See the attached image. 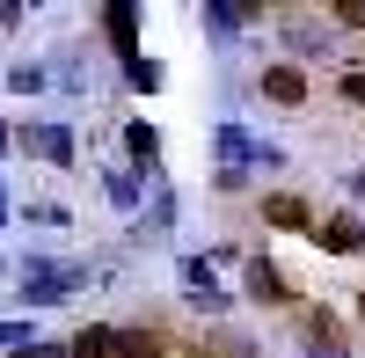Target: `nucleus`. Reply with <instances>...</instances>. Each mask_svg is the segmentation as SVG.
I'll return each mask as SVG.
<instances>
[{"label":"nucleus","mask_w":365,"mask_h":358,"mask_svg":"<svg viewBox=\"0 0 365 358\" xmlns=\"http://www.w3.org/2000/svg\"><path fill=\"white\" fill-rule=\"evenodd\" d=\"M96 278V263H51V256H29L22 271H15V300L22 307H58L73 285Z\"/></svg>","instance_id":"f257e3e1"},{"label":"nucleus","mask_w":365,"mask_h":358,"mask_svg":"<svg viewBox=\"0 0 365 358\" xmlns=\"http://www.w3.org/2000/svg\"><path fill=\"white\" fill-rule=\"evenodd\" d=\"M182 300L205 307V314H227L234 307V292L220 285V263H212V256H182Z\"/></svg>","instance_id":"f03ea898"},{"label":"nucleus","mask_w":365,"mask_h":358,"mask_svg":"<svg viewBox=\"0 0 365 358\" xmlns=\"http://www.w3.org/2000/svg\"><path fill=\"white\" fill-rule=\"evenodd\" d=\"M241 292H249L256 307H292V285H285V271L270 256H249L241 263Z\"/></svg>","instance_id":"7ed1b4c3"},{"label":"nucleus","mask_w":365,"mask_h":358,"mask_svg":"<svg viewBox=\"0 0 365 358\" xmlns=\"http://www.w3.org/2000/svg\"><path fill=\"white\" fill-rule=\"evenodd\" d=\"M125 161H132L139 183H161V132L146 125V117H132V125H125Z\"/></svg>","instance_id":"20e7f679"},{"label":"nucleus","mask_w":365,"mask_h":358,"mask_svg":"<svg viewBox=\"0 0 365 358\" xmlns=\"http://www.w3.org/2000/svg\"><path fill=\"white\" fill-rule=\"evenodd\" d=\"M15 146H22V154H37V161H51V168H73V132H66V125H22Z\"/></svg>","instance_id":"39448f33"},{"label":"nucleus","mask_w":365,"mask_h":358,"mask_svg":"<svg viewBox=\"0 0 365 358\" xmlns=\"http://www.w3.org/2000/svg\"><path fill=\"white\" fill-rule=\"evenodd\" d=\"M212 161H220L212 175H249V168H256V132L220 125V132H212Z\"/></svg>","instance_id":"423d86ee"},{"label":"nucleus","mask_w":365,"mask_h":358,"mask_svg":"<svg viewBox=\"0 0 365 358\" xmlns=\"http://www.w3.org/2000/svg\"><path fill=\"white\" fill-rule=\"evenodd\" d=\"M278 37H285V51H292V66H299V58H322V51H329V22H322V15H285Z\"/></svg>","instance_id":"0eeeda50"},{"label":"nucleus","mask_w":365,"mask_h":358,"mask_svg":"<svg viewBox=\"0 0 365 358\" xmlns=\"http://www.w3.org/2000/svg\"><path fill=\"white\" fill-rule=\"evenodd\" d=\"M263 227H278V234H314V205L292 198V190H270V198H263Z\"/></svg>","instance_id":"6e6552de"},{"label":"nucleus","mask_w":365,"mask_h":358,"mask_svg":"<svg viewBox=\"0 0 365 358\" xmlns=\"http://www.w3.org/2000/svg\"><path fill=\"white\" fill-rule=\"evenodd\" d=\"M175 234V198L154 183V205H139V220H132V242H146V249H161Z\"/></svg>","instance_id":"1a4fd4ad"},{"label":"nucleus","mask_w":365,"mask_h":358,"mask_svg":"<svg viewBox=\"0 0 365 358\" xmlns=\"http://www.w3.org/2000/svg\"><path fill=\"white\" fill-rule=\"evenodd\" d=\"M314 242H322L329 256H358V249H365V220H358V213H329V220H314Z\"/></svg>","instance_id":"9d476101"},{"label":"nucleus","mask_w":365,"mask_h":358,"mask_svg":"<svg viewBox=\"0 0 365 358\" xmlns=\"http://www.w3.org/2000/svg\"><path fill=\"white\" fill-rule=\"evenodd\" d=\"M299 322H307V351H314V358H344V351H351V344H344V322L329 314V307H307Z\"/></svg>","instance_id":"9b49d317"},{"label":"nucleus","mask_w":365,"mask_h":358,"mask_svg":"<svg viewBox=\"0 0 365 358\" xmlns=\"http://www.w3.org/2000/svg\"><path fill=\"white\" fill-rule=\"evenodd\" d=\"M263 96L285 103V110H299V103H307V73H299L292 58H278V66H263Z\"/></svg>","instance_id":"f8f14e48"},{"label":"nucleus","mask_w":365,"mask_h":358,"mask_svg":"<svg viewBox=\"0 0 365 358\" xmlns=\"http://www.w3.org/2000/svg\"><path fill=\"white\" fill-rule=\"evenodd\" d=\"M103 29H110L117 58H139V8H132V0H110V8H103Z\"/></svg>","instance_id":"ddd939ff"},{"label":"nucleus","mask_w":365,"mask_h":358,"mask_svg":"<svg viewBox=\"0 0 365 358\" xmlns=\"http://www.w3.org/2000/svg\"><path fill=\"white\" fill-rule=\"evenodd\" d=\"M249 22H256V8H241V0H205V29H212L220 44H234Z\"/></svg>","instance_id":"4468645a"},{"label":"nucleus","mask_w":365,"mask_h":358,"mask_svg":"<svg viewBox=\"0 0 365 358\" xmlns=\"http://www.w3.org/2000/svg\"><path fill=\"white\" fill-rule=\"evenodd\" d=\"M103 198L117 205V213H132V220H139V205H146V183H139L132 168H103Z\"/></svg>","instance_id":"2eb2a0df"},{"label":"nucleus","mask_w":365,"mask_h":358,"mask_svg":"<svg viewBox=\"0 0 365 358\" xmlns=\"http://www.w3.org/2000/svg\"><path fill=\"white\" fill-rule=\"evenodd\" d=\"M51 81L66 88V96H88V58H81V44H66V51H58V66H51Z\"/></svg>","instance_id":"dca6fc26"},{"label":"nucleus","mask_w":365,"mask_h":358,"mask_svg":"<svg viewBox=\"0 0 365 358\" xmlns=\"http://www.w3.org/2000/svg\"><path fill=\"white\" fill-rule=\"evenodd\" d=\"M197 358H256V344L241 337V329H212V337L197 344Z\"/></svg>","instance_id":"f3484780"},{"label":"nucleus","mask_w":365,"mask_h":358,"mask_svg":"<svg viewBox=\"0 0 365 358\" xmlns=\"http://www.w3.org/2000/svg\"><path fill=\"white\" fill-rule=\"evenodd\" d=\"M161 81H168V73H161V58H146V51L125 58V88H139V96H161Z\"/></svg>","instance_id":"a211bd4d"},{"label":"nucleus","mask_w":365,"mask_h":358,"mask_svg":"<svg viewBox=\"0 0 365 358\" xmlns=\"http://www.w3.org/2000/svg\"><path fill=\"white\" fill-rule=\"evenodd\" d=\"M44 66H37V58H15V66H8V96H44Z\"/></svg>","instance_id":"6ab92c4d"},{"label":"nucleus","mask_w":365,"mask_h":358,"mask_svg":"<svg viewBox=\"0 0 365 358\" xmlns=\"http://www.w3.org/2000/svg\"><path fill=\"white\" fill-rule=\"evenodd\" d=\"M44 337H37V322H0V351L8 358H22V351H37Z\"/></svg>","instance_id":"aec40b11"},{"label":"nucleus","mask_w":365,"mask_h":358,"mask_svg":"<svg viewBox=\"0 0 365 358\" xmlns=\"http://www.w3.org/2000/svg\"><path fill=\"white\" fill-rule=\"evenodd\" d=\"M22 220L37 227V234H58V227H73V213H66V205H29Z\"/></svg>","instance_id":"412c9836"},{"label":"nucleus","mask_w":365,"mask_h":358,"mask_svg":"<svg viewBox=\"0 0 365 358\" xmlns=\"http://www.w3.org/2000/svg\"><path fill=\"white\" fill-rule=\"evenodd\" d=\"M329 22H336V29H365V0H336Z\"/></svg>","instance_id":"4be33fe9"},{"label":"nucleus","mask_w":365,"mask_h":358,"mask_svg":"<svg viewBox=\"0 0 365 358\" xmlns=\"http://www.w3.org/2000/svg\"><path fill=\"white\" fill-rule=\"evenodd\" d=\"M344 190H351V213L365 220V168H358V175H344Z\"/></svg>","instance_id":"5701e85b"},{"label":"nucleus","mask_w":365,"mask_h":358,"mask_svg":"<svg viewBox=\"0 0 365 358\" xmlns=\"http://www.w3.org/2000/svg\"><path fill=\"white\" fill-rule=\"evenodd\" d=\"M336 88H344V103H358V110H365V73H344Z\"/></svg>","instance_id":"b1692460"},{"label":"nucleus","mask_w":365,"mask_h":358,"mask_svg":"<svg viewBox=\"0 0 365 358\" xmlns=\"http://www.w3.org/2000/svg\"><path fill=\"white\" fill-rule=\"evenodd\" d=\"M22 358H66V344H37V351H22Z\"/></svg>","instance_id":"393cba45"},{"label":"nucleus","mask_w":365,"mask_h":358,"mask_svg":"<svg viewBox=\"0 0 365 358\" xmlns=\"http://www.w3.org/2000/svg\"><path fill=\"white\" fill-rule=\"evenodd\" d=\"M8 220H15V205H8V190H0V227H8Z\"/></svg>","instance_id":"a878e982"},{"label":"nucleus","mask_w":365,"mask_h":358,"mask_svg":"<svg viewBox=\"0 0 365 358\" xmlns=\"http://www.w3.org/2000/svg\"><path fill=\"white\" fill-rule=\"evenodd\" d=\"M8 146H15V132H8V125H0V154H8Z\"/></svg>","instance_id":"bb28decb"},{"label":"nucleus","mask_w":365,"mask_h":358,"mask_svg":"<svg viewBox=\"0 0 365 358\" xmlns=\"http://www.w3.org/2000/svg\"><path fill=\"white\" fill-rule=\"evenodd\" d=\"M358 314H365V292H358Z\"/></svg>","instance_id":"cd10ccee"},{"label":"nucleus","mask_w":365,"mask_h":358,"mask_svg":"<svg viewBox=\"0 0 365 358\" xmlns=\"http://www.w3.org/2000/svg\"><path fill=\"white\" fill-rule=\"evenodd\" d=\"M0 278H8V263H0Z\"/></svg>","instance_id":"c85d7f7f"}]
</instances>
